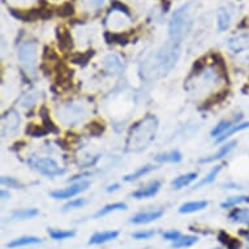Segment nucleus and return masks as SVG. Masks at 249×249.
<instances>
[{"label": "nucleus", "instance_id": "2f4dec72", "mask_svg": "<svg viewBox=\"0 0 249 249\" xmlns=\"http://www.w3.org/2000/svg\"><path fill=\"white\" fill-rule=\"evenodd\" d=\"M232 121L230 120H222L219 123V124L216 125V128L213 129L212 131V136L213 137H216V136H222L226 131L229 128H231L232 127Z\"/></svg>", "mask_w": 249, "mask_h": 249}, {"label": "nucleus", "instance_id": "6e6552de", "mask_svg": "<svg viewBox=\"0 0 249 249\" xmlns=\"http://www.w3.org/2000/svg\"><path fill=\"white\" fill-rule=\"evenodd\" d=\"M1 124H3V136L7 137L8 134H12L18 129L20 127V116L16 111H8L7 114L3 115L1 119Z\"/></svg>", "mask_w": 249, "mask_h": 249}, {"label": "nucleus", "instance_id": "1a4fd4ad", "mask_svg": "<svg viewBox=\"0 0 249 249\" xmlns=\"http://www.w3.org/2000/svg\"><path fill=\"white\" fill-rule=\"evenodd\" d=\"M103 68L108 75H117L121 71V68H123V63H121L119 56L110 54L107 56H104Z\"/></svg>", "mask_w": 249, "mask_h": 249}, {"label": "nucleus", "instance_id": "7c9ffc66", "mask_svg": "<svg viewBox=\"0 0 249 249\" xmlns=\"http://www.w3.org/2000/svg\"><path fill=\"white\" fill-rule=\"evenodd\" d=\"M49 233L54 240H66L75 236V231H63V230H49Z\"/></svg>", "mask_w": 249, "mask_h": 249}, {"label": "nucleus", "instance_id": "c756f323", "mask_svg": "<svg viewBox=\"0 0 249 249\" xmlns=\"http://www.w3.org/2000/svg\"><path fill=\"white\" fill-rule=\"evenodd\" d=\"M243 202H249V197L248 196H235V197H230L227 199L224 202H222V208L223 209H229V208H232L237 203H243Z\"/></svg>", "mask_w": 249, "mask_h": 249}, {"label": "nucleus", "instance_id": "20e7f679", "mask_svg": "<svg viewBox=\"0 0 249 249\" xmlns=\"http://www.w3.org/2000/svg\"><path fill=\"white\" fill-rule=\"evenodd\" d=\"M85 116H86V110L80 103L69 102V103H64L58 108L59 120L68 127H75L81 123Z\"/></svg>", "mask_w": 249, "mask_h": 249}, {"label": "nucleus", "instance_id": "c9c22d12", "mask_svg": "<svg viewBox=\"0 0 249 249\" xmlns=\"http://www.w3.org/2000/svg\"><path fill=\"white\" fill-rule=\"evenodd\" d=\"M155 232H154V230H150V231H140V232H134L132 235L133 239H136V240H145V239H150L151 236H154Z\"/></svg>", "mask_w": 249, "mask_h": 249}, {"label": "nucleus", "instance_id": "dca6fc26", "mask_svg": "<svg viewBox=\"0 0 249 249\" xmlns=\"http://www.w3.org/2000/svg\"><path fill=\"white\" fill-rule=\"evenodd\" d=\"M236 146V141H232L230 142V144H226L224 146H222L219 150H218V153H216L214 155H212V157L209 158H203V159H201L199 162L201 163H210V162H214V161H216V159H222L223 157H226L227 154L231 151V150H233V148Z\"/></svg>", "mask_w": 249, "mask_h": 249}, {"label": "nucleus", "instance_id": "4be33fe9", "mask_svg": "<svg viewBox=\"0 0 249 249\" xmlns=\"http://www.w3.org/2000/svg\"><path fill=\"white\" fill-rule=\"evenodd\" d=\"M247 128H249V121H248V123H240V124L232 125V127L227 129V131H226V132H224L222 136H219V137L216 138V142L226 141L227 138L232 136L233 133L240 132V131H244V129H247Z\"/></svg>", "mask_w": 249, "mask_h": 249}, {"label": "nucleus", "instance_id": "6ab92c4d", "mask_svg": "<svg viewBox=\"0 0 249 249\" xmlns=\"http://www.w3.org/2000/svg\"><path fill=\"white\" fill-rule=\"evenodd\" d=\"M229 216L232 222L249 224V209H235L230 213Z\"/></svg>", "mask_w": 249, "mask_h": 249}, {"label": "nucleus", "instance_id": "0eeeda50", "mask_svg": "<svg viewBox=\"0 0 249 249\" xmlns=\"http://www.w3.org/2000/svg\"><path fill=\"white\" fill-rule=\"evenodd\" d=\"M87 188H89V182H80V183L72 184L71 187L64 188V189H60V191L51 192L50 196L55 199H71L73 196H77L81 192L86 191Z\"/></svg>", "mask_w": 249, "mask_h": 249}, {"label": "nucleus", "instance_id": "b1692460", "mask_svg": "<svg viewBox=\"0 0 249 249\" xmlns=\"http://www.w3.org/2000/svg\"><path fill=\"white\" fill-rule=\"evenodd\" d=\"M197 236H193V235H187V236H180L178 240H175L172 243V247L174 248H188V247H192L193 244L197 243Z\"/></svg>", "mask_w": 249, "mask_h": 249}, {"label": "nucleus", "instance_id": "4c0bfd02", "mask_svg": "<svg viewBox=\"0 0 249 249\" xmlns=\"http://www.w3.org/2000/svg\"><path fill=\"white\" fill-rule=\"evenodd\" d=\"M72 13H73V5L71 3H66V4H63L59 9V15L63 17L66 16H71Z\"/></svg>", "mask_w": 249, "mask_h": 249}, {"label": "nucleus", "instance_id": "9b49d317", "mask_svg": "<svg viewBox=\"0 0 249 249\" xmlns=\"http://www.w3.org/2000/svg\"><path fill=\"white\" fill-rule=\"evenodd\" d=\"M159 188H161V183L158 182V180H154L151 183H149L146 187L141 188V189H138V191L133 192L132 197L137 199H149V197H153L158 193L159 191Z\"/></svg>", "mask_w": 249, "mask_h": 249}, {"label": "nucleus", "instance_id": "7ed1b4c3", "mask_svg": "<svg viewBox=\"0 0 249 249\" xmlns=\"http://www.w3.org/2000/svg\"><path fill=\"white\" fill-rule=\"evenodd\" d=\"M192 16H193V11H192L191 3H188V4L180 7L178 11H175L170 21L171 41L179 43L187 37V34L189 33L192 28V22H193Z\"/></svg>", "mask_w": 249, "mask_h": 249}, {"label": "nucleus", "instance_id": "c85d7f7f", "mask_svg": "<svg viewBox=\"0 0 249 249\" xmlns=\"http://www.w3.org/2000/svg\"><path fill=\"white\" fill-rule=\"evenodd\" d=\"M39 214L38 209H24V210H18L13 214V219H32L34 216H37Z\"/></svg>", "mask_w": 249, "mask_h": 249}, {"label": "nucleus", "instance_id": "393cba45", "mask_svg": "<svg viewBox=\"0 0 249 249\" xmlns=\"http://www.w3.org/2000/svg\"><path fill=\"white\" fill-rule=\"evenodd\" d=\"M127 209V205L123 202H116V203H111V205H107V206H104L103 209H100V212L97 213L96 218H100V216H107L110 213L112 212H116V210H125Z\"/></svg>", "mask_w": 249, "mask_h": 249}, {"label": "nucleus", "instance_id": "ddd939ff", "mask_svg": "<svg viewBox=\"0 0 249 249\" xmlns=\"http://www.w3.org/2000/svg\"><path fill=\"white\" fill-rule=\"evenodd\" d=\"M231 18H232V11H230V8H227V7L220 8L218 11V29L220 32L229 29Z\"/></svg>", "mask_w": 249, "mask_h": 249}, {"label": "nucleus", "instance_id": "cd10ccee", "mask_svg": "<svg viewBox=\"0 0 249 249\" xmlns=\"http://www.w3.org/2000/svg\"><path fill=\"white\" fill-rule=\"evenodd\" d=\"M50 132L49 129L45 127V125H37V124H30L28 128H26V133L32 136V137H42L47 133Z\"/></svg>", "mask_w": 249, "mask_h": 249}, {"label": "nucleus", "instance_id": "473e14b6", "mask_svg": "<svg viewBox=\"0 0 249 249\" xmlns=\"http://www.w3.org/2000/svg\"><path fill=\"white\" fill-rule=\"evenodd\" d=\"M93 55H94V52H93V51H87L86 54H80L73 58V63H76V64H80V66L83 64H83H86V63L89 62V59L92 58Z\"/></svg>", "mask_w": 249, "mask_h": 249}, {"label": "nucleus", "instance_id": "bb28decb", "mask_svg": "<svg viewBox=\"0 0 249 249\" xmlns=\"http://www.w3.org/2000/svg\"><path fill=\"white\" fill-rule=\"evenodd\" d=\"M220 170H222V166H216L214 167L210 172H209L206 176H205V179H202L201 182H199V184H196L195 185V189H197V188H201L203 187V185H208V184L213 183L214 180H216V178L218 176V174L220 172Z\"/></svg>", "mask_w": 249, "mask_h": 249}, {"label": "nucleus", "instance_id": "f257e3e1", "mask_svg": "<svg viewBox=\"0 0 249 249\" xmlns=\"http://www.w3.org/2000/svg\"><path fill=\"white\" fill-rule=\"evenodd\" d=\"M180 56L178 43L171 42L148 56L141 64V75L146 80H154L167 75Z\"/></svg>", "mask_w": 249, "mask_h": 249}, {"label": "nucleus", "instance_id": "5701e85b", "mask_svg": "<svg viewBox=\"0 0 249 249\" xmlns=\"http://www.w3.org/2000/svg\"><path fill=\"white\" fill-rule=\"evenodd\" d=\"M33 244H41V239L35 236H24L16 240L11 241L8 244L9 248H15V247H22V245H33Z\"/></svg>", "mask_w": 249, "mask_h": 249}, {"label": "nucleus", "instance_id": "9d476101", "mask_svg": "<svg viewBox=\"0 0 249 249\" xmlns=\"http://www.w3.org/2000/svg\"><path fill=\"white\" fill-rule=\"evenodd\" d=\"M229 47L233 52H241V51L247 50L249 47V33L239 34V35L230 38Z\"/></svg>", "mask_w": 249, "mask_h": 249}, {"label": "nucleus", "instance_id": "c03bdc74", "mask_svg": "<svg viewBox=\"0 0 249 249\" xmlns=\"http://www.w3.org/2000/svg\"><path fill=\"white\" fill-rule=\"evenodd\" d=\"M214 249H220V248H214Z\"/></svg>", "mask_w": 249, "mask_h": 249}, {"label": "nucleus", "instance_id": "58836bf2", "mask_svg": "<svg viewBox=\"0 0 249 249\" xmlns=\"http://www.w3.org/2000/svg\"><path fill=\"white\" fill-rule=\"evenodd\" d=\"M104 5V0H86L87 9H100Z\"/></svg>", "mask_w": 249, "mask_h": 249}, {"label": "nucleus", "instance_id": "f704fd0d", "mask_svg": "<svg viewBox=\"0 0 249 249\" xmlns=\"http://www.w3.org/2000/svg\"><path fill=\"white\" fill-rule=\"evenodd\" d=\"M89 131H90L92 134L98 136V134H100L104 131V124L103 123H98V121H93L92 124L89 125Z\"/></svg>", "mask_w": 249, "mask_h": 249}, {"label": "nucleus", "instance_id": "412c9836", "mask_svg": "<svg viewBox=\"0 0 249 249\" xmlns=\"http://www.w3.org/2000/svg\"><path fill=\"white\" fill-rule=\"evenodd\" d=\"M218 240L223 245H226L229 249H239V247H240V241L237 239H233L232 236H230L229 233L224 232V231H220L218 233Z\"/></svg>", "mask_w": 249, "mask_h": 249}, {"label": "nucleus", "instance_id": "79ce46f5", "mask_svg": "<svg viewBox=\"0 0 249 249\" xmlns=\"http://www.w3.org/2000/svg\"><path fill=\"white\" fill-rule=\"evenodd\" d=\"M9 197V193L5 191H1V199H7Z\"/></svg>", "mask_w": 249, "mask_h": 249}, {"label": "nucleus", "instance_id": "f8f14e48", "mask_svg": "<svg viewBox=\"0 0 249 249\" xmlns=\"http://www.w3.org/2000/svg\"><path fill=\"white\" fill-rule=\"evenodd\" d=\"M162 216H163V210H151V212L140 213V214H136L134 216H132L131 223H134V224L150 223V222H153V220L159 219Z\"/></svg>", "mask_w": 249, "mask_h": 249}, {"label": "nucleus", "instance_id": "e433bc0d", "mask_svg": "<svg viewBox=\"0 0 249 249\" xmlns=\"http://www.w3.org/2000/svg\"><path fill=\"white\" fill-rule=\"evenodd\" d=\"M86 203V201L83 199H72L71 202H68L64 206V210H69V209H77V208H81Z\"/></svg>", "mask_w": 249, "mask_h": 249}, {"label": "nucleus", "instance_id": "a878e982", "mask_svg": "<svg viewBox=\"0 0 249 249\" xmlns=\"http://www.w3.org/2000/svg\"><path fill=\"white\" fill-rule=\"evenodd\" d=\"M155 167L151 166V165H148V166H144L141 167V168H138L137 171H134V172H132V174L127 175L124 178L125 182H134V180H137V179L142 178L144 175L149 174L150 171H153Z\"/></svg>", "mask_w": 249, "mask_h": 249}, {"label": "nucleus", "instance_id": "72a5a7b5", "mask_svg": "<svg viewBox=\"0 0 249 249\" xmlns=\"http://www.w3.org/2000/svg\"><path fill=\"white\" fill-rule=\"evenodd\" d=\"M1 184L8 188H20V182H17L15 178H9V176H1Z\"/></svg>", "mask_w": 249, "mask_h": 249}, {"label": "nucleus", "instance_id": "423d86ee", "mask_svg": "<svg viewBox=\"0 0 249 249\" xmlns=\"http://www.w3.org/2000/svg\"><path fill=\"white\" fill-rule=\"evenodd\" d=\"M30 165L39 172V174L49 176V178H54V176H59L66 172L64 168L59 167V165L55 162L52 158H37L33 159Z\"/></svg>", "mask_w": 249, "mask_h": 249}, {"label": "nucleus", "instance_id": "39448f33", "mask_svg": "<svg viewBox=\"0 0 249 249\" xmlns=\"http://www.w3.org/2000/svg\"><path fill=\"white\" fill-rule=\"evenodd\" d=\"M17 58L20 60L21 66L25 68L26 71L33 72L37 66L38 59V45L34 41H26L21 43L17 52Z\"/></svg>", "mask_w": 249, "mask_h": 249}, {"label": "nucleus", "instance_id": "37998d69", "mask_svg": "<svg viewBox=\"0 0 249 249\" xmlns=\"http://www.w3.org/2000/svg\"><path fill=\"white\" fill-rule=\"evenodd\" d=\"M241 235L247 237V240L249 241V231H241Z\"/></svg>", "mask_w": 249, "mask_h": 249}, {"label": "nucleus", "instance_id": "2eb2a0df", "mask_svg": "<svg viewBox=\"0 0 249 249\" xmlns=\"http://www.w3.org/2000/svg\"><path fill=\"white\" fill-rule=\"evenodd\" d=\"M209 205L208 201H193V202H187L180 206L179 213L180 214H191V213L203 210Z\"/></svg>", "mask_w": 249, "mask_h": 249}, {"label": "nucleus", "instance_id": "a211bd4d", "mask_svg": "<svg viewBox=\"0 0 249 249\" xmlns=\"http://www.w3.org/2000/svg\"><path fill=\"white\" fill-rule=\"evenodd\" d=\"M58 39H59V46L62 50H69L73 47V41L69 32L66 29H58Z\"/></svg>", "mask_w": 249, "mask_h": 249}, {"label": "nucleus", "instance_id": "a19ab883", "mask_svg": "<svg viewBox=\"0 0 249 249\" xmlns=\"http://www.w3.org/2000/svg\"><path fill=\"white\" fill-rule=\"evenodd\" d=\"M117 189H119V184H114V185H110V187H107V192L117 191Z\"/></svg>", "mask_w": 249, "mask_h": 249}, {"label": "nucleus", "instance_id": "f03ea898", "mask_svg": "<svg viewBox=\"0 0 249 249\" xmlns=\"http://www.w3.org/2000/svg\"><path fill=\"white\" fill-rule=\"evenodd\" d=\"M158 129V119L154 115H148L133 125L127 140L128 151H141L151 144Z\"/></svg>", "mask_w": 249, "mask_h": 249}, {"label": "nucleus", "instance_id": "aec40b11", "mask_svg": "<svg viewBox=\"0 0 249 249\" xmlns=\"http://www.w3.org/2000/svg\"><path fill=\"white\" fill-rule=\"evenodd\" d=\"M158 162H167V163H178L182 161V153L178 150H172L170 153L158 154L155 157Z\"/></svg>", "mask_w": 249, "mask_h": 249}, {"label": "nucleus", "instance_id": "f3484780", "mask_svg": "<svg viewBox=\"0 0 249 249\" xmlns=\"http://www.w3.org/2000/svg\"><path fill=\"white\" fill-rule=\"evenodd\" d=\"M196 179H197V172H189V174L182 175V176H178V178L172 180V188L174 189H180V188L185 187L188 184H191L192 182H195Z\"/></svg>", "mask_w": 249, "mask_h": 249}, {"label": "nucleus", "instance_id": "4468645a", "mask_svg": "<svg viewBox=\"0 0 249 249\" xmlns=\"http://www.w3.org/2000/svg\"><path fill=\"white\" fill-rule=\"evenodd\" d=\"M119 236V232L117 231H104V232H98L94 233L90 240H89V244H103V243H107V241H111L114 239H116Z\"/></svg>", "mask_w": 249, "mask_h": 249}, {"label": "nucleus", "instance_id": "ea45409f", "mask_svg": "<svg viewBox=\"0 0 249 249\" xmlns=\"http://www.w3.org/2000/svg\"><path fill=\"white\" fill-rule=\"evenodd\" d=\"M180 236H182V235H180L179 231H168V232L163 233V237H165L166 240H171V241L178 240Z\"/></svg>", "mask_w": 249, "mask_h": 249}]
</instances>
